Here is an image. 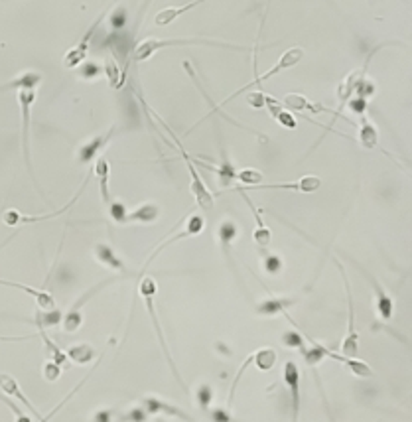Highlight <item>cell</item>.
Instances as JSON below:
<instances>
[{"label": "cell", "instance_id": "1", "mask_svg": "<svg viewBox=\"0 0 412 422\" xmlns=\"http://www.w3.org/2000/svg\"><path fill=\"white\" fill-rule=\"evenodd\" d=\"M176 46H213V48H227V50H239L245 51L249 48H243V46H233V44H223V41L207 40V38H168V40H150L141 41L136 48H134V60L136 61H146L150 60L156 51L164 50V48H176Z\"/></svg>", "mask_w": 412, "mask_h": 422}, {"label": "cell", "instance_id": "2", "mask_svg": "<svg viewBox=\"0 0 412 422\" xmlns=\"http://www.w3.org/2000/svg\"><path fill=\"white\" fill-rule=\"evenodd\" d=\"M139 292H141L142 300H144V306H146V310H148V316H150L152 326H154V332L158 335V342H160V347L164 355H166V362L172 367V373H174V377H176V381L180 383L181 389L188 392V387H186V383L181 381V375L178 371V367H176V363L172 359V353L168 352V343H166V338H164V332H162V326L158 322V316H156V304H154V296H156V292H158V284L156 281L152 279V276H142L141 286H139Z\"/></svg>", "mask_w": 412, "mask_h": 422}, {"label": "cell", "instance_id": "3", "mask_svg": "<svg viewBox=\"0 0 412 422\" xmlns=\"http://www.w3.org/2000/svg\"><path fill=\"white\" fill-rule=\"evenodd\" d=\"M154 117H156V121L162 122V127L166 129V132L172 136V141H174V144L178 146V151H180L181 158H184V162H186V166H188V170H190V178H191V184H190V190H191V196L195 198V201H198V207H201L203 211H212L213 205H215V201H213V196L212 191L207 190V186H205V181L201 180L200 172H198V168L193 166V160H191V156L188 154V151L184 148V144H181V139H178L176 134H174V131H172L170 127L166 124V122L162 121L160 117L154 113Z\"/></svg>", "mask_w": 412, "mask_h": 422}, {"label": "cell", "instance_id": "4", "mask_svg": "<svg viewBox=\"0 0 412 422\" xmlns=\"http://www.w3.org/2000/svg\"><path fill=\"white\" fill-rule=\"evenodd\" d=\"M304 60V50L302 48H290V50H286L284 53H282V58L274 65H272L271 70L269 71H264L262 75H257L255 79L251 81V83H247V85H243L241 89L239 91H235L233 95H229L227 99L223 101L221 105L217 107L219 109V113H221V107H225L227 103H231L235 97H239L241 93H247L249 89H252V87H257V85H261V83H264V81H269L271 77H274V75H278V73H282V71H286V70H290V68H294V65H298L300 61Z\"/></svg>", "mask_w": 412, "mask_h": 422}, {"label": "cell", "instance_id": "5", "mask_svg": "<svg viewBox=\"0 0 412 422\" xmlns=\"http://www.w3.org/2000/svg\"><path fill=\"white\" fill-rule=\"evenodd\" d=\"M333 262L337 264V271L342 274L345 296H347V333H345V340L342 343V355H345V357H359V333H357V328H355V304H353L352 284H349V279L345 274L342 262L337 259H333Z\"/></svg>", "mask_w": 412, "mask_h": 422}, {"label": "cell", "instance_id": "6", "mask_svg": "<svg viewBox=\"0 0 412 422\" xmlns=\"http://www.w3.org/2000/svg\"><path fill=\"white\" fill-rule=\"evenodd\" d=\"M91 176H93V170L87 174V178H85V181H83V186H81V190L71 198V201L65 205V207H61V210H56L51 211V213H44V215H24V213H20L18 210H14V207H8V210L2 211V223L4 225H8V227H18V225H30V223H40V222H48V219H53V217H60V215H63L65 211H70L71 207H73V203L79 200L81 193L85 191V186L89 184Z\"/></svg>", "mask_w": 412, "mask_h": 422}, {"label": "cell", "instance_id": "7", "mask_svg": "<svg viewBox=\"0 0 412 422\" xmlns=\"http://www.w3.org/2000/svg\"><path fill=\"white\" fill-rule=\"evenodd\" d=\"M117 279H105V281H101L99 284H95L93 288H89L87 292H83L81 294V298L73 306H71L70 310L65 312V316H63V320H61V328H63V332L65 333H75L81 328V324H83V306L87 304V302L95 296V294H99L103 288H107L111 282H115Z\"/></svg>", "mask_w": 412, "mask_h": 422}, {"label": "cell", "instance_id": "8", "mask_svg": "<svg viewBox=\"0 0 412 422\" xmlns=\"http://www.w3.org/2000/svg\"><path fill=\"white\" fill-rule=\"evenodd\" d=\"M36 97H38L36 91H18V105L22 111V154H24V162H26V168L30 172L32 178H34V168H32L30 160V109L36 103Z\"/></svg>", "mask_w": 412, "mask_h": 422}, {"label": "cell", "instance_id": "9", "mask_svg": "<svg viewBox=\"0 0 412 422\" xmlns=\"http://www.w3.org/2000/svg\"><path fill=\"white\" fill-rule=\"evenodd\" d=\"M282 381L286 385V389L290 392V422H298L300 418V369L296 362H286L284 369H282Z\"/></svg>", "mask_w": 412, "mask_h": 422}, {"label": "cell", "instance_id": "10", "mask_svg": "<svg viewBox=\"0 0 412 422\" xmlns=\"http://www.w3.org/2000/svg\"><path fill=\"white\" fill-rule=\"evenodd\" d=\"M282 107L286 109V111H296V113H330V115H333V117H337V119H343L345 122H349V124H353L343 113L340 111H332V109H328V107H323L322 103H312V101H308L302 93H286L284 95V99L281 101Z\"/></svg>", "mask_w": 412, "mask_h": 422}, {"label": "cell", "instance_id": "11", "mask_svg": "<svg viewBox=\"0 0 412 422\" xmlns=\"http://www.w3.org/2000/svg\"><path fill=\"white\" fill-rule=\"evenodd\" d=\"M103 18H105V12L101 14L97 20L93 22L89 26V30L83 34V38H81V41L77 44V46H73L65 56H63V65L67 68V70H77L83 61L87 60V51H89V46L91 41H93V36H95V32H97V28L101 26V22H103Z\"/></svg>", "mask_w": 412, "mask_h": 422}, {"label": "cell", "instance_id": "12", "mask_svg": "<svg viewBox=\"0 0 412 422\" xmlns=\"http://www.w3.org/2000/svg\"><path fill=\"white\" fill-rule=\"evenodd\" d=\"M235 190L239 191L243 196V200H245V203H247V207L251 210L252 213V217H255V233H252V241H255V245L261 249V251H266L269 249V245H271L272 241V231H271V227L264 223V219H262V211L252 203V200L247 196V191L241 190L239 186H235Z\"/></svg>", "mask_w": 412, "mask_h": 422}, {"label": "cell", "instance_id": "13", "mask_svg": "<svg viewBox=\"0 0 412 422\" xmlns=\"http://www.w3.org/2000/svg\"><path fill=\"white\" fill-rule=\"evenodd\" d=\"M357 269L361 271V274L367 279V282L371 284L373 288V294H375V308H377V312H379V316H381V320H385V322H389V320H392V314H394V300H392V296L389 294V292L382 288V284L375 276H373L371 272L365 271V269H361L359 264H357Z\"/></svg>", "mask_w": 412, "mask_h": 422}, {"label": "cell", "instance_id": "14", "mask_svg": "<svg viewBox=\"0 0 412 422\" xmlns=\"http://www.w3.org/2000/svg\"><path fill=\"white\" fill-rule=\"evenodd\" d=\"M322 188V180L318 176H304L296 181H278V184H266V186H255L251 190H288V191H300V193H312Z\"/></svg>", "mask_w": 412, "mask_h": 422}, {"label": "cell", "instance_id": "15", "mask_svg": "<svg viewBox=\"0 0 412 422\" xmlns=\"http://www.w3.org/2000/svg\"><path fill=\"white\" fill-rule=\"evenodd\" d=\"M141 407L144 411L148 412V414H166V416H174V418H180L184 422H195L191 418L188 412H184L180 407H176V404H170V402L162 401L158 397H144L141 401Z\"/></svg>", "mask_w": 412, "mask_h": 422}, {"label": "cell", "instance_id": "16", "mask_svg": "<svg viewBox=\"0 0 412 422\" xmlns=\"http://www.w3.org/2000/svg\"><path fill=\"white\" fill-rule=\"evenodd\" d=\"M298 298L296 296H269L261 300L257 306H255V312L259 316H266V318H272V316H278V314H286L290 310L292 306L298 304Z\"/></svg>", "mask_w": 412, "mask_h": 422}, {"label": "cell", "instance_id": "17", "mask_svg": "<svg viewBox=\"0 0 412 422\" xmlns=\"http://www.w3.org/2000/svg\"><path fill=\"white\" fill-rule=\"evenodd\" d=\"M379 51V48H375V50L365 58V63H363L361 70H355L352 71L345 79L342 81V85H340V89H337V95H340V105L342 107H345V103L352 99V95L355 93V89H357V85L361 83L363 79H365V73H367V68H369V63H371V58Z\"/></svg>", "mask_w": 412, "mask_h": 422}, {"label": "cell", "instance_id": "18", "mask_svg": "<svg viewBox=\"0 0 412 422\" xmlns=\"http://www.w3.org/2000/svg\"><path fill=\"white\" fill-rule=\"evenodd\" d=\"M115 132H117V127L112 124L111 129L105 132V134H99V136L91 139L89 142H85L79 151H77V162H79V164H91V162L99 156V152L103 151L109 142H111V139L115 136Z\"/></svg>", "mask_w": 412, "mask_h": 422}, {"label": "cell", "instance_id": "19", "mask_svg": "<svg viewBox=\"0 0 412 422\" xmlns=\"http://www.w3.org/2000/svg\"><path fill=\"white\" fill-rule=\"evenodd\" d=\"M93 257H95V261L99 262V264L111 269V271L127 272V264H124V261L115 252V249H112L109 243H95V247H93Z\"/></svg>", "mask_w": 412, "mask_h": 422}, {"label": "cell", "instance_id": "20", "mask_svg": "<svg viewBox=\"0 0 412 422\" xmlns=\"http://www.w3.org/2000/svg\"><path fill=\"white\" fill-rule=\"evenodd\" d=\"M0 284H2V286H11V288H18V290L30 294L32 298L36 300V304H38V310L48 312V310H53V308H58V306H56V300H53V296H51L48 290L32 288V286H26V284H20V282L4 281V279H0Z\"/></svg>", "mask_w": 412, "mask_h": 422}, {"label": "cell", "instance_id": "21", "mask_svg": "<svg viewBox=\"0 0 412 422\" xmlns=\"http://www.w3.org/2000/svg\"><path fill=\"white\" fill-rule=\"evenodd\" d=\"M44 81V75L40 71H24L18 77H14L8 83L0 85V93H6V91H36L38 85Z\"/></svg>", "mask_w": 412, "mask_h": 422}, {"label": "cell", "instance_id": "22", "mask_svg": "<svg viewBox=\"0 0 412 422\" xmlns=\"http://www.w3.org/2000/svg\"><path fill=\"white\" fill-rule=\"evenodd\" d=\"M328 359H333V362L345 365V369L352 373V375H355V377H359V379H369V377H373L371 365L365 363L363 359H359V357H345L342 353L330 352Z\"/></svg>", "mask_w": 412, "mask_h": 422}, {"label": "cell", "instance_id": "23", "mask_svg": "<svg viewBox=\"0 0 412 422\" xmlns=\"http://www.w3.org/2000/svg\"><path fill=\"white\" fill-rule=\"evenodd\" d=\"M264 109L271 113L272 119L278 122L281 127H284V129H290V131H294V129L298 127V121L294 119V115H292L290 111H286V109L282 107L281 101L274 99L272 95H266V103H264Z\"/></svg>", "mask_w": 412, "mask_h": 422}, {"label": "cell", "instance_id": "24", "mask_svg": "<svg viewBox=\"0 0 412 422\" xmlns=\"http://www.w3.org/2000/svg\"><path fill=\"white\" fill-rule=\"evenodd\" d=\"M93 174L97 176V181H99L101 200L109 205V203L112 201L111 193H109V176H111V164H109V158H107V156H99V158H97L95 166H93Z\"/></svg>", "mask_w": 412, "mask_h": 422}, {"label": "cell", "instance_id": "25", "mask_svg": "<svg viewBox=\"0 0 412 422\" xmlns=\"http://www.w3.org/2000/svg\"><path fill=\"white\" fill-rule=\"evenodd\" d=\"M160 219V207L156 203H142L141 207L134 211H129L127 223H142V225H150Z\"/></svg>", "mask_w": 412, "mask_h": 422}, {"label": "cell", "instance_id": "26", "mask_svg": "<svg viewBox=\"0 0 412 422\" xmlns=\"http://www.w3.org/2000/svg\"><path fill=\"white\" fill-rule=\"evenodd\" d=\"M201 2H186V4H181V6H168V8H162L160 12H156V18H154V24L156 26H170L172 22L176 20L178 16H181L184 12L191 11V8H195V6H200Z\"/></svg>", "mask_w": 412, "mask_h": 422}, {"label": "cell", "instance_id": "27", "mask_svg": "<svg viewBox=\"0 0 412 422\" xmlns=\"http://www.w3.org/2000/svg\"><path fill=\"white\" fill-rule=\"evenodd\" d=\"M359 144H361L365 151H375L379 148V131L375 129L367 115L361 117V124H359Z\"/></svg>", "mask_w": 412, "mask_h": 422}, {"label": "cell", "instance_id": "28", "mask_svg": "<svg viewBox=\"0 0 412 422\" xmlns=\"http://www.w3.org/2000/svg\"><path fill=\"white\" fill-rule=\"evenodd\" d=\"M237 235H239V227H237V223L231 222V219H225V222L219 225V229H217V239H219L221 251L227 259H231V257H229V251H231V243L237 239Z\"/></svg>", "mask_w": 412, "mask_h": 422}, {"label": "cell", "instance_id": "29", "mask_svg": "<svg viewBox=\"0 0 412 422\" xmlns=\"http://www.w3.org/2000/svg\"><path fill=\"white\" fill-rule=\"evenodd\" d=\"M65 355H67V359L71 363L87 365V363H91L97 357V352H95V347L91 343H75V345H71L70 350L65 352Z\"/></svg>", "mask_w": 412, "mask_h": 422}, {"label": "cell", "instance_id": "30", "mask_svg": "<svg viewBox=\"0 0 412 422\" xmlns=\"http://www.w3.org/2000/svg\"><path fill=\"white\" fill-rule=\"evenodd\" d=\"M203 168H205V170H213L215 174H217V178H219V186H221V188H229L233 181L237 180V168L229 162V158H227L225 152H223L219 168H213V166H203Z\"/></svg>", "mask_w": 412, "mask_h": 422}, {"label": "cell", "instance_id": "31", "mask_svg": "<svg viewBox=\"0 0 412 422\" xmlns=\"http://www.w3.org/2000/svg\"><path fill=\"white\" fill-rule=\"evenodd\" d=\"M103 75H107L109 79V85H111L115 91H121L124 87V81H127V73L121 70V65L117 61L109 58L103 65Z\"/></svg>", "mask_w": 412, "mask_h": 422}, {"label": "cell", "instance_id": "32", "mask_svg": "<svg viewBox=\"0 0 412 422\" xmlns=\"http://www.w3.org/2000/svg\"><path fill=\"white\" fill-rule=\"evenodd\" d=\"M38 333H40L41 342H44V345H46V352L50 353V362H53L56 365H60L61 369H67V367H70V359H67L65 352L61 350L60 345H56V343L51 342L50 335L46 333V330H38Z\"/></svg>", "mask_w": 412, "mask_h": 422}, {"label": "cell", "instance_id": "33", "mask_svg": "<svg viewBox=\"0 0 412 422\" xmlns=\"http://www.w3.org/2000/svg\"><path fill=\"white\" fill-rule=\"evenodd\" d=\"M61 320H63V314H61L60 308H53V310L48 312H36L34 316V324L38 330H46V328H56L60 326Z\"/></svg>", "mask_w": 412, "mask_h": 422}, {"label": "cell", "instance_id": "34", "mask_svg": "<svg viewBox=\"0 0 412 422\" xmlns=\"http://www.w3.org/2000/svg\"><path fill=\"white\" fill-rule=\"evenodd\" d=\"M274 363H276V352L272 347H261L252 353V365L259 371H271Z\"/></svg>", "mask_w": 412, "mask_h": 422}, {"label": "cell", "instance_id": "35", "mask_svg": "<svg viewBox=\"0 0 412 422\" xmlns=\"http://www.w3.org/2000/svg\"><path fill=\"white\" fill-rule=\"evenodd\" d=\"M109 24H111L112 32H124L127 24H129V12H127V6L122 2L112 6L111 14H109Z\"/></svg>", "mask_w": 412, "mask_h": 422}, {"label": "cell", "instance_id": "36", "mask_svg": "<svg viewBox=\"0 0 412 422\" xmlns=\"http://www.w3.org/2000/svg\"><path fill=\"white\" fill-rule=\"evenodd\" d=\"M262 180H264L262 172L255 170V168H243V170L237 172V181L245 184V186H241L243 190H245V188H255V186H259Z\"/></svg>", "mask_w": 412, "mask_h": 422}, {"label": "cell", "instance_id": "37", "mask_svg": "<svg viewBox=\"0 0 412 422\" xmlns=\"http://www.w3.org/2000/svg\"><path fill=\"white\" fill-rule=\"evenodd\" d=\"M262 269H264L266 274L276 276V274H281L282 269H284V261H282L278 255L266 251L264 255H262Z\"/></svg>", "mask_w": 412, "mask_h": 422}, {"label": "cell", "instance_id": "38", "mask_svg": "<svg viewBox=\"0 0 412 422\" xmlns=\"http://www.w3.org/2000/svg\"><path fill=\"white\" fill-rule=\"evenodd\" d=\"M195 401H198V407H200L201 411L203 412L210 411V407H212V401H213L212 385H207V383L200 385V387L195 389Z\"/></svg>", "mask_w": 412, "mask_h": 422}, {"label": "cell", "instance_id": "39", "mask_svg": "<svg viewBox=\"0 0 412 422\" xmlns=\"http://www.w3.org/2000/svg\"><path fill=\"white\" fill-rule=\"evenodd\" d=\"M77 75H79L81 79H97L103 75V68H101L99 63H95V61H83L79 68H77Z\"/></svg>", "mask_w": 412, "mask_h": 422}, {"label": "cell", "instance_id": "40", "mask_svg": "<svg viewBox=\"0 0 412 422\" xmlns=\"http://www.w3.org/2000/svg\"><path fill=\"white\" fill-rule=\"evenodd\" d=\"M109 215H111V219L115 223H119V225H127V215H129V210H127L124 201L112 200L111 203H109Z\"/></svg>", "mask_w": 412, "mask_h": 422}, {"label": "cell", "instance_id": "41", "mask_svg": "<svg viewBox=\"0 0 412 422\" xmlns=\"http://www.w3.org/2000/svg\"><path fill=\"white\" fill-rule=\"evenodd\" d=\"M150 418V414L144 411L142 407H132L129 411L122 414L119 422H148Z\"/></svg>", "mask_w": 412, "mask_h": 422}, {"label": "cell", "instance_id": "42", "mask_svg": "<svg viewBox=\"0 0 412 422\" xmlns=\"http://www.w3.org/2000/svg\"><path fill=\"white\" fill-rule=\"evenodd\" d=\"M89 375H91V373H87V375H85V379H83V381H81V383H77V385H75V387H73V389H71V391H70V395H67V397H65V399H63V401H61L60 404H58V407H53V411H51L50 414H46V416H44V418H41V421H38V422H50L51 418H53V416H56V414H58V412L61 411V407H65V404L70 402L71 397H73V395L79 391L81 387H83V385L87 383V379H89Z\"/></svg>", "mask_w": 412, "mask_h": 422}, {"label": "cell", "instance_id": "43", "mask_svg": "<svg viewBox=\"0 0 412 422\" xmlns=\"http://www.w3.org/2000/svg\"><path fill=\"white\" fill-rule=\"evenodd\" d=\"M61 371H63V369H61L60 365H56V363L50 362V359L44 363V367H41V375H44V379L50 383L58 381V379L61 377Z\"/></svg>", "mask_w": 412, "mask_h": 422}, {"label": "cell", "instance_id": "44", "mask_svg": "<svg viewBox=\"0 0 412 422\" xmlns=\"http://www.w3.org/2000/svg\"><path fill=\"white\" fill-rule=\"evenodd\" d=\"M245 101L251 105L252 109H264V103H266V93L262 89L259 91H251L245 95Z\"/></svg>", "mask_w": 412, "mask_h": 422}, {"label": "cell", "instance_id": "45", "mask_svg": "<svg viewBox=\"0 0 412 422\" xmlns=\"http://www.w3.org/2000/svg\"><path fill=\"white\" fill-rule=\"evenodd\" d=\"M210 421L212 422H239L233 418L231 414V409H213V411H210Z\"/></svg>", "mask_w": 412, "mask_h": 422}, {"label": "cell", "instance_id": "46", "mask_svg": "<svg viewBox=\"0 0 412 422\" xmlns=\"http://www.w3.org/2000/svg\"><path fill=\"white\" fill-rule=\"evenodd\" d=\"M115 421V409L111 407H103L99 411H95L91 422H112Z\"/></svg>", "mask_w": 412, "mask_h": 422}, {"label": "cell", "instance_id": "47", "mask_svg": "<svg viewBox=\"0 0 412 422\" xmlns=\"http://www.w3.org/2000/svg\"><path fill=\"white\" fill-rule=\"evenodd\" d=\"M349 107H352L353 113H357V115H367V101L359 99V97H355L353 101H349Z\"/></svg>", "mask_w": 412, "mask_h": 422}, {"label": "cell", "instance_id": "48", "mask_svg": "<svg viewBox=\"0 0 412 422\" xmlns=\"http://www.w3.org/2000/svg\"><path fill=\"white\" fill-rule=\"evenodd\" d=\"M6 404L11 407V411L14 412V416H16V422H32V418L28 416V414H24V412L20 411V407L18 404H14V402L6 401Z\"/></svg>", "mask_w": 412, "mask_h": 422}, {"label": "cell", "instance_id": "49", "mask_svg": "<svg viewBox=\"0 0 412 422\" xmlns=\"http://www.w3.org/2000/svg\"><path fill=\"white\" fill-rule=\"evenodd\" d=\"M32 335H20V338H4L0 335V342H22V340H30Z\"/></svg>", "mask_w": 412, "mask_h": 422}, {"label": "cell", "instance_id": "50", "mask_svg": "<svg viewBox=\"0 0 412 422\" xmlns=\"http://www.w3.org/2000/svg\"><path fill=\"white\" fill-rule=\"evenodd\" d=\"M156 422H166V421H164V418H158V421H156Z\"/></svg>", "mask_w": 412, "mask_h": 422}]
</instances>
